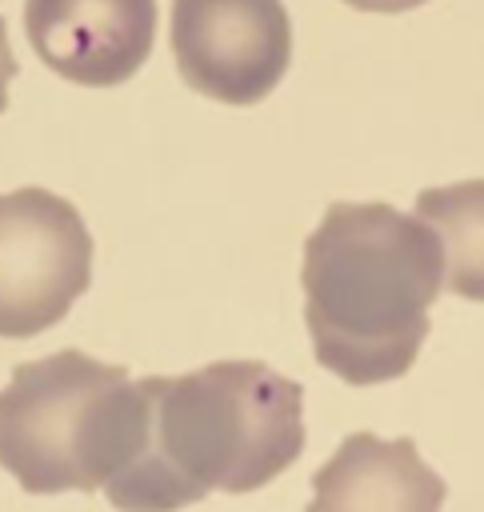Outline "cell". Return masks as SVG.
<instances>
[{
    "mask_svg": "<svg viewBox=\"0 0 484 512\" xmlns=\"http://www.w3.org/2000/svg\"><path fill=\"white\" fill-rule=\"evenodd\" d=\"M360 12H408V8H420L424 0H344Z\"/></svg>",
    "mask_w": 484,
    "mask_h": 512,
    "instance_id": "30bf717a",
    "label": "cell"
},
{
    "mask_svg": "<svg viewBox=\"0 0 484 512\" xmlns=\"http://www.w3.org/2000/svg\"><path fill=\"white\" fill-rule=\"evenodd\" d=\"M148 440L112 480L116 512H176L208 492H252L304 448V388L260 360H216L184 376H144Z\"/></svg>",
    "mask_w": 484,
    "mask_h": 512,
    "instance_id": "6da1fadb",
    "label": "cell"
},
{
    "mask_svg": "<svg viewBox=\"0 0 484 512\" xmlns=\"http://www.w3.org/2000/svg\"><path fill=\"white\" fill-rule=\"evenodd\" d=\"M12 76H16V56H12V48H8V32H4V20H0V112H4V104H8V84H12Z\"/></svg>",
    "mask_w": 484,
    "mask_h": 512,
    "instance_id": "9c48e42d",
    "label": "cell"
},
{
    "mask_svg": "<svg viewBox=\"0 0 484 512\" xmlns=\"http://www.w3.org/2000/svg\"><path fill=\"white\" fill-rule=\"evenodd\" d=\"M24 32L56 76L112 88L148 60L156 0H24Z\"/></svg>",
    "mask_w": 484,
    "mask_h": 512,
    "instance_id": "8992f818",
    "label": "cell"
},
{
    "mask_svg": "<svg viewBox=\"0 0 484 512\" xmlns=\"http://www.w3.org/2000/svg\"><path fill=\"white\" fill-rule=\"evenodd\" d=\"M416 220L440 240L448 292L484 300V180L424 188L416 196Z\"/></svg>",
    "mask_w": 484,
    "mask_h": 512,
    "instance_id": "ba28073f",
    "label": "cell"
},
{
    "mask_svg": "<svg viewBox=\"0 0 484 512\" xmlns=\"http://www.w3.org/2000/svg\"><path fill=\"white\" fill-rule=\"evenodd\" d=\"M144 440L140 380L76 348L12 368L0 388V464L32 496L108 488L140 460Z\"/></svg>",
    "mask_w": 484,
    "mask_h": 512,
    "instance_id": "3957f363",
    "label": "cell"
},
{
    "mask_svg": "<svg viewBox=\"0 0 484 512\" xmlns=\"http://www.w3.org/2000/svg\"><path fill=\"white\" fill-rule=\"evenodd\" d=\"M304 324L316 360L344 384H384L412 368L444 252L428 224L392 204H332L304 244Z\"/></svg>",
    "mask_w": 484,
    "mask_h": 512,
    "instance_id": "7a4b0ae2",
    "label": "cell"
},
{
    "mask_svg": "<svg viewBox=\"0 0 484 512\" xmlns=\"http://www.w3.org/2000/svg\"><path fill=\"white\" fill-rule=\"evenodd\" d=\"M172 52L200 96L256 104L288 68L292 24L280 0H172Z\"/></svg>",
    "mask_w": 484,
    "mask_h": 512,
    "instance_id": "5b68a950",
    "label": "cell"
},
{
    "mask_svg": "<svg viewBox=\"0 0 484 512\" xmlns=\"http://www.w3.org/2000/svg\"><path fill=\"white\" fill-rule=\"evenodd\" d=\"M92 280L80 212L44 188L0 196V336L20 340L68 316Z\"/></svg>",
    "mask_w": 484,
    "mask_h": 512,
    "instance_id": "277c9868",
    "label": "cell"
},
{
    "mask_svg": "<svg viewBox=\"0 0 484 512\" xmlns=\"http://www.w3.org/2000/svg\"><path fill=\"white\" fill-rule=\"evenodd\" d=\"M448 488L420 460L416 440L352 432L316 468L308 512H440Z\"/></svg>",
    "mask_w": 484,
    "mask_h": 512,
    "instance_id": "52a82bcc",
    "label": "cell"
}]
</instances>
